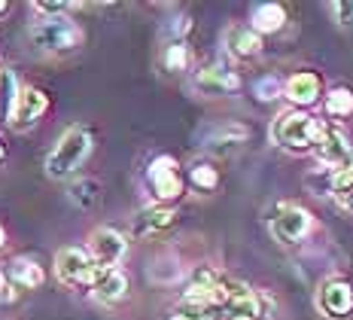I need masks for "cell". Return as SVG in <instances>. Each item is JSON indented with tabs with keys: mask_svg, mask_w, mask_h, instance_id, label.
Wrapping results in <instances>:
<instances>
[{
	"mask_svg": "<svg viewBox=\"0 0 353 320\" xmlns=\"http://www.w3.org/2000/svg\"><path fill=\"white\" fill-rule=\"evenodd\" d=\"M323 135H326V125L320 119H314L311 113H305V110H286L271 125V140L290 153L317 150Z\"/></svg>",
	"mask_w": 353,
	"mask_h": 320,
	"instance_id": "1",
	"label": "cell"
},
{
	"mask_svg": "<svg viewBox=\"0 0 353 320\" xmlns=\"http://www.w3.org/2000/svg\"><path fill=\"white\" fill-rule=\"evenodd\" d=\"M88 150H92V138H88V131L79 129V125H73V129H68L61 138H58L55 150L49 153L46 174L52 177V180H64V177H70L73 171L85 162Z\"/></svg>",
	"mask_w": 353,
	"mask_h": 320,
	"instance_id": "2",
	"label": "cell"
},
{
	"mask_svg": "<svg viewBox=\"0 0 353 320\" xmlns=\"http://www.w3.org/2000/svg\"><path fill=\"white\" fill-rule=\"evenodd\" d=\"M31 40L37 49L61 55V52H73L83 43V31H79V25L70 21L68 16H55V19H43L31 31Z\"/></svg>",
	"mask_w": 353,
	"mask_h": 320,
	"instance_id": "3",
	"label": "cell"
},
{
	"mask_svg": "<svg viewBox=\"0 0 353 320\" xmlns=\"http://www.w3.org/2000/svg\"><path fill=\"white\" fill-rule=\"evenodd\" d=\"M94 272H98V265H94V259H92V253H88V250H79V247L58 250V256H55V274H58V281H61L64 287L92 284Z\"/></svg>",
	"mask_w": 353,
	"mask_h": 320,
	"instance_id": "4",
	"label": "cell"
},
{
	"mask_svg": "<svg viewBox=\"0 0 353 320\" xmlns=\"http://www.w3.org/2000/svg\"><path fill=\"white\" fill-rule=\"evenodd\" d=\"M311 214L299 205H281L271 217V235L281 244H296L311 232Z\"/></svg>",
	"mask_w": 353,
	"mask_h": 320,
	"instance_id": "5",
	"label": "cell"
},
{
	"mask_svg": "<svg viewBox=\"0 0 353 320\" xmlns=\"http://www.w3.org/2000/svg\"><path fill=\"white\" fill-rule=\"evenodd\" d=\"M146 180L152 186V196L159 202H174V198L183 196V177L180 168L171 156H159V159L150 162V171H146Z\"/></svg>",
	"mask_w": 353,
	"mask_h": 320,
	"instance_id": "6",
	"label": "cell"
},
{
	"mask_svg": "<svg viewBox=\"0 0 353 320\" xmlns=\"http://www.w3.org/2000/svg\"><path fill=\"white\" fill-rule=\"evenodd\" d=\"M317 308L326 317H347L353 311V287L344 278H326L317 290Z\"/></svg>",
	"mask_w": 353,
	"mask_h": 320,
	"instance_id": "7",
	"label": "cell"
},
{
	"mask_svg": "<svg viewBox=\"0 0 353 320\" xmlns=\"http://www.w3.org/2000/svg\"><path fill=\"white\" fill-rule=\"evenodd\" d=\"M88 253H92L98 269H116V263L125 256V238L116 229H98V232H92Z\"/></svg>",
	"mask_w": 353,
	"mask_h": 320,
	"instance_id": "8",
	"label": "cell"
},
{
	"mask_svg": "<svg viewBox=\"0 0 353 320\" xmlns=\"http://www.w3.org/2000/svg\"><path fill=\"white\" fill-rule=\"evenodd\" d=\"M46 107H49V98L40 92V88H31V86H25L19 92V98H16V107H12V116H10V125L16 131H25V129H31V125L40 119L43 113H46Z\"/></svg>",
	"mask_w": 353,
	"mask_h": 320,
	"instance_id": "9",
	"label": "cell"
},
{
	"mask_svg": "<svg viewBox=\"0 0 353 320\" xmlns=\"http://www.w3.org/2000/svg\"><path fill=\"white\" fill-rule=\"evenodd\" d=\"M314 153H317V159L323 162V165H329L332 171H341V168L353 165V147L338 129H326V135L320 138V144H317Z\"/></svg>",
	"mask_w": 353,
	"mask_h": 320,
	"instance_id": "10",
	"label": "cell"
},
{
	"mask_svg": "<svg viewBox=\"0 0 353 320\" xmlns=\"http://www.w3.org/2000/svg\"><path fill=\"white\" fill-rule=\"evenodd\" d=\"M92 290L94 299L101 302H119L125 293H128V278L119 269H98L92 278Z\"/></svg>",
	"mask_w": 353,
	"mask_h": 320,
	"instance_id": "11",
	"label": "cell"
},
{
	"mask_svg": "<svg viewBox=\"0 0 353 320\" xmlns=\"http://www.w3.org/2000/svg\"><path fill=\"white\" fill-rule=\"evenodd\" d=\"M176 223V214L165 205H152V207H143L141 214L134 217V235L137 238H146V235H156V232H165Z\"/></svg>",
	"mask_w": 353,
	"mask_h": 320,
	"instance_id": "12",
	"label": "cell"
},
{
	"mask_svg": "<svg viewBox=\"0 0 353 320\" xmlns=\"http://www.w3.org/2000/svg\"><path fill=\"white\" fill-rule=\"evenodd\" d=\"M6 281L21 287V290H40L43 284H46V272H43L34 259L19 256V259H12L10 269H6Z\"/></svg>",
	"mask_w": 353,
	"mask_h": 320,
	"instance_id": "13",
	"label": "cell"
},
{
	"mask_svg": "<svg viewBox=\"0 0 353 320\" xmlns=\"http://www.w3.org/2000/svg\"><path fill=\"white\" fill-rule=\"evenodd\" d=\"M286 98L292 104H299V107H311V104L320 98V77L311 70H301L296 77H290V83H286Z\"/></svg>",
	"mask_w": 353,
	"mask_h": 320,
	"instance_id": "14",
	"label": "cell"
},
{
	"mask_svg": "<svg viewBox=\"0 0 353 320\" xmlns=\"http://www.w3.org/2000/svg\"><path fill=\"white\" fill-rule=\"evenodd\" d=\"M195 86L201 88L204 95H223V92H234V88L241 86V79L225 68H204L195 77Z\"/></svg>",
	"mask_w": 353,
	"mask_h": 320,
	"instance_id": "15",
	"label": "cell"
},
{
	"mask_svg": "<svg viewBox=\"0 0 353 320\" xmlns=\"http://www.w3.org/2000/svg\"><path fill=\"white\" fill-rule=\"evenodd\" d=\"M225 43H229L232 55H238V58H253V55H259V49H262V37L256 34L253 28H247V25L229 28V34H225Z\"/></svg>",
	"mask_w": 353,
	"mask_h": 320,
	"instance_id": "16",
	"label": "cell"
},
{
	"mask_svg": "<svg viewBox=\"0 0 353 320\" xmlns=\"http://www.w3.org/2000/svg\"><path fill=\"white\" fill-rule=\"evenodd\" d=\"M283 21H286V12H283V6H277V3H259V6H253V16H250V28H253L256 34H277L283 28Z\"/></svg>",
	"mask_w": 353,
	"mask_h": 320,
	"instance_id": "17",
	"label": "cell"
},
{
	"mask_svg": "<svg viewBox=\"0 0 353 320\" xmlns=\"http://www.w3.org/2000/svg\"><path fill=\"white\" fill-rule=\"evenodd\" d=\"M19 92H21V88L16 86V77H12V70L10 68H0V125L10 122Z\"/></svg>",
	"mask_w": 353,
	"mask_h": 320,
	"instance_id": "18",
	"label": "cell"
},
{
	"mask_svg": "<svg viewBox=\"0 0 353 320\" xmlns=\"http://www.w3.org/2000/svg\"><path fill=\"white\" fill-rule=\"evenodd\" d=\"M70 198L79 207H92L101 198V183L92 180V177H85V180H77V183L70 186Z\"/></svg>",
	"mask_w": 353,
	"mask_h": 320,
	"instance_id": "19",
	"label": "cell"
},
{
	"mask_svg": "<svg viewBox=\"0 0 353 320\" xmlns=\"http://www.w3.org/2000/svg\"><path fill=\"white\" fill-rule=\"evenodd\" d=\"M189 180H192L201 192H213L219 186V174L213 165H208V162H195V165L189 168Z\"/></svg>",
	"mask_w": 353,
	"mask_h": 320,
	"instance_id": "20",
	"label": "cell"
},
{
	"mask_svg": "<svg viewBox=\"0 0 353 320\" xmlns=\"http://www.w3.org/2000/svg\"><path fill=\"white\" fill-rule=\"evenodd\" d=\"M326 113L329 116H350L353 113V92L350 88H335L326 95Z\"/></svg>",
	"mask_w": 353,
	"mask_h": 320,
	"instance_id": "21",
	"label": "cell"
},
{
	"mask_svg": "<svg viewBox=\"0 0 353 320\" xmlns=\"http://www.w3.org/2000/svg\"><path fill=\"white\" fill-rule=\"evenodd\" d=\"M244 140H247V129H241V125H225V129L210 135V147L213 150H225V147L244 144Z\"/></svg>",
	"mask_w": 353,
	"mask_h": 320,
	"instance_id": "22",
	"label": "cell"
},
{
	"mask_svg": "<svg viewBox=\"0 0 353 320\" xmlns=\"http://www.w3.org/2000/svg\"><path fill=\"white\" fill-rule=\"evenodd\" d=\"M165 68L168 70H186L189 68V49H186V43L174 40L171 46L165 49Z\"/></svg>",
	"mask_w": 353,
	"mask_h": 320,
	"instance_id": "23",
	"label": "cell"
},
{
	"mask_svg": "<svg viewBox=\"0 0 353 320\" xmlns=\"http://www.w3.org/2000/svg\"><path fill=\"white\" fill-rule=\"evenodd\" d=\"M253 92L259 95L262 101H274L277 95H281V79H277V77H262V79H256Z\"/></svg>",
	"mask_w": 353,
	"mask_h": 320,
	"instance_id": "24",
	"label": "cell"
},
{
	"mask_svg": "<svg viewBox=\"0 0 353 320\" xmlns=\"http://www.w3.org/2000/svg\"><path fill=\"white\" fill-rule=\"evenodd\" d=\"M332 12H335V19H338V25L341 28H350L353 25V3H332Z\"/></svg>",
	"mask_w": 353,
	"mask_h": 320,
	"instance_id": "25",
	"label": "cell"
},
{
	"mask_svg": "<svg viewBox=\"0 0 353 320\" xmlns=\"http://www.w3.org/2000/svg\"><path fill=\"white\" fill-rule=\"evenodd\" d=\"M68 10H70V3H61V0H52V3H49V0H40V3H37V12H46L49 19L61 16V12H68Z\"/></svg>",
	"mask_w": 353,
	"mask_h": 320,
	"instance_id": "26",
	"label": "cell"
},
{
	"mask_svg": "<svg viewBox=\"0 0 353 320\" xmlns=\"http://www.w3.org/2000/svg\"><path fill=\"white\" fill-rule=\"evenodd\" d=\"M6 10H10V3H6V0H0V16H6Z\"/></svg>",
	"mask_w": 353,
	"mask_h": 320,
	"instance_id": "27",
	"label": "cell"
},
{
	"mask_svg": "<svg viewBox=\"0 0 353 320\" xmlns=\"http://www.w3.org/2000/svg\"><path fill=\"white\" fill-rule=\"evenodd\" d=\"M6 290V278H3V272H0V293Z\"/></svg>",
	"mask_w": 353,
	"mask_h": 320,
	"instance_id": "28",
	"label": "cell"
},
{
	"mask_svg": "<svg viewBox=\"0 0 353 320\" xmlns=\"http://www.w3.org/2000/svg\"><path fill=\"white\" fill-rule=\"evenodd\" d=\"M3 156H6V150H3V144H0V162H3Z\"/></svg>",
	"mask_w": 353,
	"mask_h": 320,
	"instance_id": "29",
	"label": "cell"
},
{
	"mask_svg": "<svg viewBox=\"0 0 353 320\" xmlns=\"http://www.w3.org/2000/svg\"><path fill=\"white\" fill-rule=\"evenodd\" d=\"M229 320H253V317H229Z\"/></svg>",
	"mask_w": 353,
	"mask_h": 320,
	"instance_id": "30",
	"label": "cell"
},
{
	"mask_svg": "<svg viewBox=\"0 0 353 320\" xmlns=\"http://www.w3.org/2000/svg\"><path fill=\"white\" fill-rule=\"evenodd\" d=\"M0 244H3V229H0Z\"/></svg>",
	"mask_w": 353,
	"mask_h": 320,
	"instance_id": "31",
	"label": "cell"
}]
</instances>
